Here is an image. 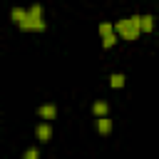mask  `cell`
Masks as SVG:
<instances>
[{
	"label": "cell",
	"instance_id": "obj_5",
	"mask_svg": "<svg viewBox=\"0 0 159 159\" xmlns=\"http://www.w3.org/2000/svg\"><path fill=\"white\" fill-rule=\"evenodd\" d=\"M94 129H97L99 134H109V132H112V119H107V117H94Z\"/></svg>",
	"mask_w": 159,
	"mask_h": 159
},
{
	"label": "cell",
	"instance_id": "obj_9",
	"mask_svg": "<svg viewBox=\"0 0 159 159\" xmlns=\"http://www.w3.org/2000/svg\"><path fill=\"white\" fill-rule=\"evenodd\" d=\"M117 40H122V37H119L117 32H112V35H107V37H102V47H104V50H109L112 45H117Z\"/></svg>",
	"mask_w": 159,
	"mask_h": 159
},
{
	"label": "cell",
	"instance_id": "obj_11",
	"mask_svg": "<svg viewBox=\"0 0 159 159\" xmlns=\"http://www.w3.org/2000/svg\"><path fill=\"white\" fill-rule=\"evenodd\" d=\"M22 159H40V149H37V147H30V149H25Z\"/></svg>",
	"mask_w": 159,
	"mask_h": 159
},
{
	"label": "cell",
	"instance_id": "obj_8",
	"mask_svg": "<svg viewBox=\"0 0 159 159\" xmlns=\"http://www.w3.org/2000/svg\"><path fill=\"white\" fill-rule=\"evenodd\" d=\"M109 87H112V89H122V87H124V75H122V72H114V75L109 77Z\"/></svg>",
	"mask_w": 159,
	"mask_h": 159
},
{
	"label": "cell",
	"instance_id": "obj_7",
	"mask_svg": "<svg viewBox=\"0 0 159 159\" xmlns=\"http://www.w3.org/2000/svg\"><path fill=\"white\" fill-rule=\"evenodd\" d=\"M92 114H94V117H107V114H109V104H107L104 99H97V102L92 104Z\"/></svg>",
	"mask_w": 159,
	"mask_h": 159
},
{
	"label": "cell",
	"instance_id": "obj_6",
	"mask_svg": "<svg viewBox=\"0 0 159 159\" xmlns=\"http://www.w3.org/2000/svg\"><path fill=\"white\" fill-rule=\"evenodd\" d=\"M137 22H139L142 32H152L154 30V17L152 15H137Z\"/></svg>",
	"mask_w": 159,
	"mask_h": 159
},
{
	"label": "cell",
	"instance_id": "obj_10",
	"mask_svg": "<svg viewBox=\"0 0 159 159\" xmlns=\"http://www.w3.org/2000/svg\"><path fill=\"white\" fill-rule=\"evenodd\" d=\"M114 32V25L112 22H99V35L102 37H107V35H112Z\"/></svg>",
	"mask_w": 159,
	"mask_h": 159
},
{
	"label": "cell",
	"instance_id": "obj_1",
	"mask_svg": "<svg viewBox=\"0 0 159 159\" xmlns=\"http://www.w3.org/2000/svg\"><path fill=\"white\" fill-rule=\"evenodd\" d=\"M10 17H12V22L22 32H42L47 27V22L42 20L45 17V10H42L40 2H32L30 7H12L10 10Z\"/></svg>",
	"mask_w": 159,
	"mask_h": 159
},
{
	"label": "cell",
	"instance_id": "obj_4",
	"mask_svg": "<svg viewBox=\"0 0 159 159\" xmlns=\"http://www.w3.org/2000/svg\"><path fill=\"white\" fill-rule=\"evenodd\" d=\"M37 117L45 119V122H50V119L57 117V107H55V104H40V107H37Z\"/></svg>",
	"mask_w": 159,
	"mask_h": 159
},
{
	"label": "cell",
	"instance_id": "obj_2",
	"mask_svg": "<svg viewBox=\"0 0 159 159\" xmlns=\"http://www.w3.org/2000/svg\"><path fill=\"white\" fill-rule=\"evenodd\" d=\"M114 32L122 37V40H137L139 35H142V27H139V22H137V15H132V17H124V20H119V22H114Z\"/></svg>",
	"mask_w": 159,
	"mask_h": 159
},
{
	"label": "cell",
	"instance_id": "obj_3",
	"mask_svg": "<svg viewBox=\"0 0 159 159\" xmlns=\"http://www.w3.org/2000/svg\"><path fill=\"white\" fill-rule=\"evenodd\" d=\"M35 137L40 139V144H47V142L52 139V127H50V122H40V124L35 127Z\"/></svg>",
	"mask_w": 159,
	"mask_h": 159
}]
</instances>
